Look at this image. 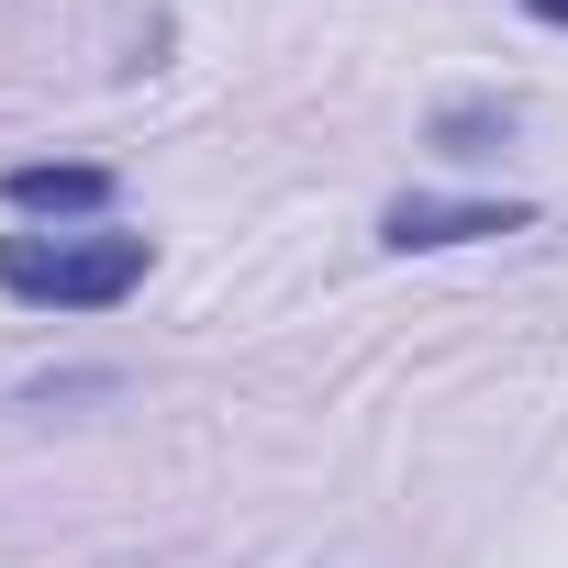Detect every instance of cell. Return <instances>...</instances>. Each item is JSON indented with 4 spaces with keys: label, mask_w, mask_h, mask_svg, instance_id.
Masks as SVG:
<instances>
[{
    "label": "cell",
    "mask_w": 568,
    "mask_h": 568,
    "mask_svg": "<svg viewBox=\"0 0 568 568\" xmlns=\"http://www.w3.org/2000/svg\"><path fill=\"white\" fill-rule=\"evenodd\" d=\"M513 12H535V23H557V34H568V0H513Z\"/></svg>",
    "instance_id": "5b68a950"
},
{
    "label": "cell",
    "mask_w": 568,
    "mask_h": 568,
    "mask_svg": "<svg viewBox=\"0 0 568 568\" xmlns=\"http://www.w3.org/2000/svg\"><path fill=\"white\" fill-rule=\"evenodd\" d=\"M535 201H446V190H402L379 212V245L390 256H446V245H490V234H524Z\"/></svg>",
    "instance_id": "7a4b0ae2"
},
{
    "label": "cell",
    "mask_w": 568,
    "mask_h": 568,
    "mask_svg": "<svg viewBox=\"0 0 568 568\" xmlns=\"http://www.w3.org/2000/svg\"><path fill=\"white\" fill-rule=\"evenodd\" d=\"M513 123H524V112H513L501 90H468V101H446V112H435V145H446V156H501V145H513Z\"/></svg>",
    "instance_id": "277c9868"
},
{
    "label": "cell",
    "mask_w": 568,
    "mask_h": 568,
    "mask_svg": "<svg viewBox=\"0 0 568 568\" xmlns=\"http://www.w3.org/2000/svg\"><path fill=\"white\" fill-rule=\"evenodd\" d=\"M156 245L134 223H68V234H0V291L23 313H112L145 291Z\"/></svg>",
    "instance_id": "6da1fadb"
},
{
    "label": "cell",
    "mask_w": 568,
    "mask_h": 568,
    "mask_svg": "<svg viewBox=\"0 0 568 568\" xmlns=\"http://www.w3.org/2000/svg\"><path fill=\"white\" fill-rule=\"evenodd\" d=\"M0 201L12 212H57V223H101L112 212V168L101 156H23V168H0Z\"/></svg>",
    "instance_id": "3957f363"
}]
</instances>
